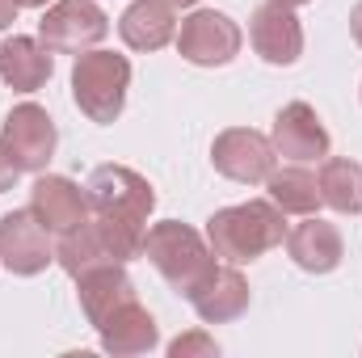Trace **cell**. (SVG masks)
<instances>
[{
    "mask_svg": "<svg viewBox=\"0 0 362 358\" xmlns=\"http://www.w3.org/2000/svg\"><path fill=\"white\" fill-rule=\"evenodd\" d=\"M97 333H101V350L114 358H135V354H148V350L160 346V329H156L152 312L139 299L122 304Z\"/></svg>",
    "mask_w": 362,
    "mask_h": 358,
    "instance_id": "obj_18",
    "label": "cell"
},
{
    "mask_svg": "<svg viewBox=\"0 0 362 358\" xmlns=\"http://www.w3.org/2000/svg\"><path fill=\"white\" fill-rule=\"evenodd\" d=\"M118 34L131 51H160L177 38V13L169 0H135L118 17Z\"/></svg>",
    "mask_w": 362,
    "mask_h": 358,
    "instance_id": "obj_19",
    "label": "cell"
},
{
    "mask_svg": "<svg viewBox=\"0 0 362 358\" xmlns=\"http://www.w3.org/2000/svg\"><path fill=\"white\" fill-rule=\"evenodd\" d=\"M0 139L4 148L13 152L17 169L21 173H42L55 156V144H59V131H55V118L38 105V101H21L4 114V127H0Z\"/></svg>",
    "mask_w": 362,
    "mask_h": 358,
    "instance_id": "obj_8",
    "label": "cell"
},
{
    "mask_svg": "<svg viewBox=\"0 0 362 358\" xmlns=\"http://www.w3.org/2000/svg\"><path fill=\"white\" fill-rule=\"evenodd\" d=\"M169 4H173V8H177V4H198V0H169Z\"/></svg>",
    "mask_w": 362,
    "mask_h": 358,
    "instance_id": "obj_28",
    "label": "cell"
},
{
    "mask_svg": "<svg viewBox=\"0 0 362 358\" xmlns=\"http://www.w3.org/2000/svg\"><path fill=\"white\" fill-rule=\"evenodd\" d=\"M274 161H278L274 144L262 131H253V127H228V131H219L215 144H211V165H215V173H223L228 181H240V185L266 181L274 173Z\"/></svg>",
    "mask_w": 362,
    "mask_h": 358,
    "instance_id": "obj_9",
    "label": "cell"
},
{
    "mask_svg": "<svg viewBox=\"0 0 362 358\" xmlns=\"http://www.w3.org/2000/svg\"><path fill=\"white\" fill-rule=\"evenodd\" d=\"M131 89V59L118 51H85L72 64V101L89 122H114L127 105Z\"/></svg>",
    "mask_w": 362,
    "mask_h": 358,
    "instance_id": "obj_4",
    "label": "cell"
},
{
    "mask_svg": "<svg viewBox=\"0 0 362 358\" xmlns=\"http://www.w3.org/2000/svg\"><path fill=\"white\" fill-rule=\"evenodd\" d=\"M30 211L38 215V224L51 236H64V232L81 228L93 215L89 198H85V185H76L64 173H38V181L30 185Z\"/></svg>",
    "mask_w": 362,
    "mask_h": 358,
    "instance_id": "obj_12",
    "label": "cell"
},
{
    "mask_svg": "<svg viewBox=\"0 0 362 358\" xmlns=\"http://www.w3.org/2000/svg\"><path fill=\"white\" fill-rule=\"evenodd\" d=\"M270 144L282 161H295V165H308V161H325L329 156V131H325L320 114L308 101H286L274 114Z\"/></svg>",
    "mask_w": 362,
    "mask_h": 358,
    "instance_id": "obj_11",
    "label": "cell"
},
{
    "mask_svg": "<svg viewBox=\"0 0 362 358\" xmlns=\"http://www.w3.org/2000/svg\"><path fill=\"white\" fill-rule=\"evenodd\" d=\"M169 354L173 358H215L219 354V342L211 333L194 329V333H181L177 342H169Z\"/></svg>",
    "mask_w": 362,
    "mask_h": 358,
    "instance_id": "obj_22",
    "label": "cell"
},
{
    "mask_svg": "<svg viewBox=\"0 0 362 358\" xmlns=\"http://www.w3.org/2000/svg\"><path fill=\"white\" fill-rule=\"evenodd\" d=\"M76 299H81L85 321H89L93 329H101L122 304H131L139 295H135V282H131V274L122 266H97L76 278Z\"/></svg>",
    "mask_w": 362,
    "mask_h": 358,
    "instance_id": "obj_17",
    "label": "cell"
},
{
    "mask_svg": "<svg viewBox=\"0 0 362 358\" xmlns=\"http://www.w3.org/2000/svg\"><path fill=\"white\" fill-rule=\"evenodd\" d=\"M17 8H21V0H0V30H8L17 21Z\"/></svg>",
    "mask_w": 362,
    "mask_h": 358,
    "instance_id": "obj_24",
    "label": "cell"
},
{
    "mask_svg": "<svg viewBox=\"0 0 362 358\" xmlns=\"http://www.w3.org/2000/svg\"><path fill=\"white\" fill-rule=\"evenodd\" d=\"M144 224H127V219H105L89 215L81 228L64 232L55 245V262L68 270L72 278L89 274L97 266H127L144 253Z\"/></svg>",
    "mask_w": 362,
    "mask_h": 358,
    "instance_id": "obj_2",
    "label": "cell"
},
{
    "mask_svg": "<svg viewBox=\"0 0 362 358\" xmlns=\"http://www.w3.org/2000/svg\"><path fill=\"white\" fill-rule=\"evenodd\" d=\"M266 190H270V202L282 207L286 215H316V207H320V181H316V173H308L295 161L286 169H274L266 178Z\"/></svg>",
    "mask_w": 362,
    "mask_h": 358,
    "instance_id": "obj_20",
    "label": "cell"
},
{
    "mask_svg": "<svg viewBox=\"0 0 362 358\" xmlns=\"http://www.w3.org/2000/svg\"><path fill=\"white\" fill-rule=\"evenodd\" d=\"M278 4H286V8H299V4H308V0H278Z\"/></svg>",
    "mask_w": 362,
    "mask_h": 358,
    "instance_id": "obj_27",
    "label": "cell"
},
{
    "mask_svg": "<svg viewBox=\"0 0 362 358\" xmlns=\"http://www.w3.org/2000/svg\"><path fill=\"white\" fill-rule=\"evenodd\" d=\"M316 181H320V202L325 207H333L341 215H362V165L358 161H346V156L325 161Z\"/></svg>",
    "mask_w": 362,
    "mask_h": 358,
    "instance_id": "obj_21",
    "label": "cell"
},
{
    "mask_svg": "<svg viewBox=\"0 0 362 358\" xmlns=\"http://www.w3.org/2000/svg\"><path fill=\"white\" fill-rule=\"evenodd\" d=\"M17 178H21V169H17L13 152L4 148V139H0V194H4V190H13V185H17Z\"/></svg>",
    "mask_w": 362,
    "mask_h": 358,
    "instance_id": "obj_23",
    "label": "cell"
},
{
    "mask_svg": "<svg viewBox=\"0 0 362 358\" xmlns=\"http://www.w3.org/2000/svg\"><path fill=\"white\" fill-rule=\"evenodd\" d=\"M105 34H110V17L101 13L97 0H55L38 21V38L55 55H85Z\"/></svg>",
    "mask_w": 362,
    "mask_h": 358,
    "instance_id": "obj_7",
    "label": "cell"
},
{
    "mask_svg": "<svg viewBox=\"0 0 362 358\" xmlns=\"http://www.w3.org/2000/svg\"><path fill=\"white\" fill-rule=\"evenodd\" d=\"M189 304H194V312L206 321V325H228V321H240L245 312H249V282H245V274L232 266H215L211 270V278L189 295Z\"/></svg>",
    "mask_w": 362,
    "mask_h": 358,
    "instance_id": "obj_16",
    "label": "cell"
},
{
    "mask_svg": "<svg viewBox=\"0 0 362 358\" xmlns=\"http://www.w3.org/2000/svg\"><path fill=\"white\" fill-rule=\"evenodd\" d=\"M249 42L253 51L270 64V68H291L303 55V25L295 17V8L266 0L262 8H253L249 17Z\"/></svg>",
    "mask_w": 362,
    "mask_h": 358,
    "instance_id": "obj_13",
    "label": "cell"
},
{
    "mask_svg": "<svg viewBox=\"0 0 362 358\" xmlns=\"http://www.w3.org/2000/svg\"><path fill=\"white\" fill-rule=\"evenodd\" d=\"M156 274L177 291L181 299H189L215 270V249L206 245L202 232H194L189 224L181 219H165V224H152L144 232V253Z\"/></svg>",
    "mask_w": 362,
    "mask_h": 358,
    "instance_id": "obj_3",
    "label": "cell"
},
{
    "mask_svg": "<svg viewBox=\"0 0 362 358\" xmlns=\"http://www.w3.org/2000/svg\"><path fill=\"white\" fill-rule=\"evenodd\" d=\"M55 262V245L51 232L38 224V215L25 211H8L0 219V266L17 278H34Z\"/></svg>",
    "mask_w": 362,
    "mask_h": 358,
    "instance_id": "obj_10",
    "label": "cell"
},
{
    "mask_svg": "<svg viewBox=\"0 0 362 358\" xmlns=\"http://www.w3.org/2000/svg\"><path fill=\"white\" fill-rule=\"evenodd\" d=\"M51 0H21V8H47Z\"/></svg>",
    "mask_w": 362,
    "mask_h": 358,
    "instance_id": "obj_26",
    "label": "cell"
},
{
    "mask_svg": "<svg viewBox=\"0 0 362 358\" xmlns=\"http://www.w3.org/2000/svg\"><path fill=\"white\" fill-rule=\"evenodd\" d=\"M240 25L219 13V8H194L185 21L177 25V51L185 64H198V68H223L240 55Z\"/></svg>",
    "mask_w": 362,
    "mask_h": 358,
    "instance_id": "obj_6",
    "label": "cell"
},
{
    "mask_svg": "<svg viewBox=\"0 0 362 358\" xmlns=\"http://www.w3.org/2000/svg\"><path fill=\"white\" fill-rule=\"evenodd\" d=\"M350 34H354V42L362 47V0L350 8Z\"/></svg>",
    "mask_w": 362,
    "mask_h": 358,
    "instance_id": "obj_25",
    "label": "cell"
},
{
    "mask_svg": "<svg viewBox=\"0 0 362 358\" xmlns=\"http://www.w3.org/2000/svg\"><path fill=\"white\" fill-rule=\"evenodd\" d=\"M286 253L308 274H333L341 266V258H346V241H341V232L329 219L303 215V224L286 228Z\"/></svg>",
    "mask_w": 362,
    "mask_h": 358,
    "instance_id": "obj_14",
    "label": "cell"
},
{
    "mask_svg": "<svg viewBox=\"0 0 362 358\" xmlns=\"http://www.w3.org/2000/svg\"><path fill=\"white\" fill-rule=\"evenodd\" d=\"M55 72V51L42 38L13 34L0 42V81L13 93H38Z\"/></svg>",
    "mask_w": 362,
    "mask_h": 358,
    "instance_id": "obj_15",
    "label": "cell"
},
{
    "mask_svg": "<svg viewBox=\"0 0 362 358\" xmlns=\"http://www.w3.org/2000/svg\"><path fill=\"white\" fill-rule=\"evenodd\" d=\"M286 241V211L274 207L270 198H249L236 207H219L206 219V245L215 249V258L245 266L257 262L262 253H270Z\"/></svg>",
    "mask_w": 362,
    "mask_h": 358,
    "instance_id": "obj_1",
    "label": "cell"
},
{
    "mask_svg": "<svg viewBox=\"0 0 362 358\" xmlns=\"http://www.w3.org/2000/svg\"><path fill=\"white\" fill-rule=\"evenodd\" d=\"M85 198H89L93 215L144 224V228H148V215L156 207L152 181L144 173H135V169H127V165H97L85 181Z\"/></svg>",
    "mask_w": 362,
    "mask_h": 358,
    "instance_id": "obj_5",
    "label": "cell"
}]
</instances>
